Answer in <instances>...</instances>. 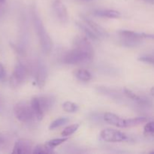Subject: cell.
Instances as JSON below:
<instances>
[{
  "instance_id": "obj_14",
  "label": "cell",
  "mask_w": 154,
  "mask_h": 154,
  "mask_svg": "<svg viewBox=\"0 0 154 154\" xmlns=\"http://www.w3.org/2000/svg\"><path fill=\"white\" fill-rule=\"evenodd\" d=\"M75 23H76L77 26L79 27L80 29H81L83 32L85 33L90 38L93 39V40H99V39L100 38V36L98 35L92 29H90L88 26L86 25L84 22H75Z\"/></svg>"
},
{
  "instance_id": "obj_19",
  "label": "cell",
  "mask_w": 154,
  "mask_h": 154,
  "mask_svg": "<svg viewBox=\"0 0 154 154\" xmlns=\"http://www.w3.org/2000/svg\"><path fill=\"white\" fill-rule=\"evenodd\" d=\"M122 37V45H124L126 47H135L138 46L140 43L141 42L142 39H137V38H132L129 37H124V36H121Z\"/></svg>"
},
{
  "instance_id": "obj_8",
  "label": "cell",
  "mask_w": 154,
  "mask_h": 154,
  "mask_svg": "<svg viewBox=\"0 0 154 154\" xmlns=\"http://www.w3.org/2000/svg\"><path fill=\"white\" fill-rule=\"evenodd\" d=\"M53 8L59 20L63 23H66L69 20V13L64 3L61 0H55L53 3Z\"/></svg>"
},
{
  "instance_id": "obj_29",
  "label": "cell",
  "mask_w": 154,
  "mask_h": 154,
  "mask_svg": "<svg viewBox=\"0 0 154 154\" xmlns=\"http://www.w3.org/2000/svg\"><path fill=\"white\" fill-rule=\"evenodd\" d=\"M150 94H151L152 96H153L154 97V87H152L151 88H150Z\"/></svg>"
},
{
  "instance_id": "obj_28",
  "label": "cell",
  "mask_w": 154,
  "mask_h": 154,
  "mask_svg": "<svg viewBox=\"0 0 154 154\" xmlns=\"http://www.w3.org/2000/svg\"><path fill=\"white\" fill-rule=\"evenodd\" d=\"M143 38H149L154 40V34H148V33H142Z\"/></svg>"
},
{
  "instance_id": "obj_10",
  "label": "cell",
  "mask_w": 154,
  "mask_h": 154,
  "mask_svg": "<svg viewBox=\"0 0 154 154\" xmlns=\"http://www.w3.org/2000/svg\"><path fill=\"white\" fill-rule=\"evenodd\" d=\"M103 119L106 123L117 126L119 128H126L125 127V120L121 118L117 114L111 112H106L103 116Z\"/></svg>"
},
{
  "instance_id": "obj_3",
  "label": "cell",
  "mask_w": 154,
  "mask_h": 154,
  "mask_svg": "<svg viewBox=\"0 0 154 154\" xmlns=\"http://www.w3.org/2000/svg\"><path fill=\"white\" fill-rule=\"evenodd\" d=\"M14 112L16 118L21 123H29L35 118L31 105L25 102L17 103L14 107Z\"/></svg>"
},
{
  "instance_id": "obj_23",
  "label": "cell",
  "mask_w": 154,
  "mask_h": 154,
  "mask_svg": "<svg viewBox=\"0 0 154 154\" xmlns=\"http://www.w3.org/2000/svg\"><path fill=\"white\" fill-rule=\"evenodd\" d=\"M63 108L66 112L75 113L78 111L79 107H78V105L76 103L67 101V102H65L63 104Z\"/></svg>"
},
{
  "instance_id": "obj_7",
  "label": "cell",
  "mask_w": 154,
  "mask_h": 154,
  "mask_svg": "<svg viewBox=\"0 0 154 154\" xmlns=\"http://www.w3.org/2000/svg\"><path fill=\"white\" fill-rule=\"evenodd\" d=\"M35 73V79L36 85L40 89L43 88L46 84L47 78H48V69L46 66L40 60L38 61L36 64Z\"/></svg>"
},
{
  "instance_id": "obj_15",
  "label": "cell",
  "mask_w": 154,
  "mask_h": 154,
  "mask_svg": "<svg viewBox=\"0 0 154 154\" xmlns=\"http://www.w3.org/2000/svg\"><path fill=\"white\" fill-rule=\"evenodd\" d=\"M123 93H124V94L126 95L129 99H131V100L132 101H135V102H136L137 103H138L139 105H145L147 104V100H145L144 99L141 98V96H139L138 94L134 93L133 91H132V90H129V89L124 88L123 89Z\"/></svg>"
},
{
  "instance_id": "obj_20",
  "label": "cell",
  "mask_w": 154,
  "mask_h": 154,
  "mask_svg": "<svg viewBox=\"0 0 154 154\" xmlns=\"http://www.w3.org/2000/svg\"><path fill=\"white\" fill-rule=\"evenodd\" d=\"M69 117H60V118L56 119L55 120L51 123L49 126L50 130H54V129H57V128L60 127V126H63L64 124L69 123Z\"/></svg>"
},
{
  "instance_id": "obj_12",
  "label": "cell",
  "mask_w": 154,
  "mask_h": 154,
  "mask_svg": "<svg viewBox=\"0 0 154 154\" xmlns=\"http://www.w3.org/2000/svg\"><path fill=\"white\" fill-rule=\"evenodd\" d=\"M93 14L99 17L109 18V19H117L121 16L120 12L112 9H98L93 11Z\"/></svg>"
},
{
  "instance_id": "obj_16",
  "label": "cell",
  "mask_w": 154,
  "mask_h": 154,
  "mask_svg": "<svg viewBox=\"0 0 154 154\" xmlns=\"http://www.w3.org/2000/svg\"><path fill=\"white\" fill-rule=\"evenodd\" d=\"M74 75L77 79L82 82H88V81H91L92 78H93L92 74L86 69H77L74 72Z\"/></svg>"
},
{
  "instance_id": "obj_6",
  "label": "cell",
  "mask_w": 154,
  "mask_h": 154,
  "mask_svg": "<svg viewBox=\"0 0 154 154\" xmlns=\"http://www.w3.org/2000/svg\"><path fill=\"white\" fill-rule=\"evenodd\" d=\"M33 143L31 140L20 138L15 142L12 153L14 154H29L32 153Z\"/></svg>"
},
{
  "instance_id": "obj_2",
  "label": "cell",
  "mask_w": 154,
  "mask_h": 154,
  "mask_svg": "<svg viewBox=\"0 0 154 154\" xmlns=\"http://www.w3.org/2000/svg\"><path fill=\"white\" fill-rule=\"evenodd\" d=\"M32 19L35 31L38 36L42 51L45 54H49L52 51L53 48L52 39L50 35L48 34L35 7H32Z\"/></svg>"
},
{
  "instance_id": "obj_27",
  "label": "cell",
  "mask_w": 154,
  "mask_h": 154,
  "mask_svg": "<svg viewBox=\"0 0 154 154\" xmlns=\"http://www.w3.org/2000/svg\"><path fill=\"white\" fill-rule=\"evenodd\" d=\"M6 76V72L4 66H2V63H0V80L5 79Z\"/></svg>"
},
{
  "instance_id": "obj_13",
  "label": "cell",
  "mask_w": 154,
  "mask_h": 154,
  "mask_svg": "<svg viewBox=\"0 0 154 154\" xmlns=\"http://www.w3.org/2000/svg\"><path fill=\"white\" fill-rule=\"evenodd\" d=\"M38 97L41 105H42V108L45 113L49 111L54 107V103H55V99H54V96H38Z\"/></svg>"
},
{
  "instance_id": "obj_5",
  "label": "cell",
  "mask_w": 154,
  "mask_h": 154,
  "mask_svg": "<svg viewBox=\"0 0 154 154\" xmlns=\"http://www.w3.org/2000/svg\"><path fill=\"white\" fill-rule=\"evenodd\" d=\"M100 138L105 142H121L127 140L128 137L123 132L117 129H105L100 132Z\"/></svg>"
},
{
  "instance_id": "obj_25",
  "label": "cell",
  "mask_w": 154,
  "mask_h": 154,
  "mask_svg": "<svg viewBox=\"0 0 154 154\" xmlns=\"http://www.w3.org/2000/svg\"><path fill=\"white\" fill-rule=\"evenodd\" d=\"M140 62L145 63H149V64L154 65V55H150V54H145L142 55L138 58Z\"/></svg>"
},
{
  "instance_id": "obj_24",
  "label": "cell",
  "mask_w": 154,
  "mask_h": 154,
  "mask_svg": "<svg viewBox=\"0 0 154 154\" xmlns=\"http://www.w3.org/2000/svg\"><path fill=\"white\" fill-rule=\"evenodd\" d=\"M67 140H68L67 137H63V138H54V139H51L50 140V141H48L46 144H48L49 146H51V147H54H54L62 144L63 143L66 142Z\"/></svg>"
},
{
  "instance_id": "obj_21",
  "label": "cell",
  "mask_w": 154,
  "mask_h": 154,
  "mask_svg": "<svg viewBox=\"0 0 154 154\" xmlns=\"http://www.w3.org/2000/svg\"><path fill=\"white\" fill-rule=\"evenodd\" d=\"M79 126H80L79 123H74V124L69 125V126H68L67 127H66L64 129H63V131L61 133L62 136L68 137L73 135V134L78 130Z\"/></svg>"
},
{
  "instance_id": "obj_11",
  "label": "cell",
  "mask_w": 154,
  "mask_h": 154,
  "mask_svg": "<svg viewBox=\"0 0 154 154\" xmlns=\"http://www.w3.org/2000/svg\"><path fill=\"white\" fill-rule=\"evenodd\" d=\"M30 105H31L32 108L33 113H34L36 120H38V121L42 120L43 119L44 116H45V112L44 111L43 108H42V105H41L38 97L36 96V97L32 98Z\"/></svg>"
},
{
  "instance_id": "obj_18",
  "label": "cell",
  "mask_w": 154,
  "mask_h": 154,
  "mask_svg": "<svg viewBox=\"0 0 154 154\" xmlns=\"http://www.w3.org/2000/svg\"><path fill=\"white\" fill-rule=\"evenodd\" d=\"M147 121V117H138L134 118H129L125 120V127H134L141 123H146Z\"/></svg>"
},
{
  "instance_id": "obj_30",
  "label": "cell",
  "mask_w": 154,
  "mask_h": 154,
  "mask_svg": "<svg viewBox=\"0 0 154 154\" xmlns=\"http://www.w3.org/2000/svg\"><path fill=\"white\" fill-rule=\"evenodd\" d=\"M146 2L149 3H152V4H154V0H145Z\"/></svg>"
},
{
  "instance_id": "obj_22",
  "label": "cell",
  "mask_w": 154,
  "mask_h": 154,
  "mask_svg": "<svg viewBox=\"0 0 154 154\" xmlns=\"http://www.w3.org/2000/svg\"><path fill=\"white\" fill-rule=\"evenodd\" d=\"M11 141L9 137L4 133L0 132V151L6 150L10 147Z\"/></svg>"
},
{
  "instance_id": "obj_1",
  "label": "cell",
  "mask_w": 154,
  "mask_h": 154,
  "mask_svg": "<svg viewBox=\"0 0 154 154\" xmlns=\"http://www.w3.org/2000/svg\"><path fill=\"white\" fill-rule=\"evenodd\" d=\"M94 57V50L88 38L78 35L74 40V49L69 51L63 57L66 64L78 65L90 63Z\"/></svg>"
},
{
  "instance_id": "obj_4",
  "label": "cell",
  "mask_w": 154,
  "mask_h": 154,
  "mask_svg": "<svg viewBox=\"0 0 154 154\" xmlns=\"http://www.w3.org/2000/svg\"><path fill=\"white\" fill-rule=\"evenodd\" d=\"M28 75V67L22 62H19L14 66V69L10 77V86L12 88H17L23 84Z\"/></svg>"
},
{
  "instance_id": "obj_26",
  "label": "cell",
  "mask_w": 154,
  "mask_h": 154,
  "mask_svg": "<svg viewBox=\"0 0 154 154\" xmlns=\"http://www.w3.org/2000/svg\"><path fill=\"white\" fill-rule=\"evenodd\" d=\"M144 132L145 134H149V135L154 134V121L147 123L144 127Z\"/></svg>"
},
{
  "instance_id": "obj_17",
  "label": "cell",
  "mask_w": 154,
  "mask_h": 154,
  "mask_svg": "<svg viewBox=\"0 0 154 154\" xmlns=\"http://www.w3.org/2000/svg\"><path fill=\"white\" fill-rule=\"evenodd\" d=\"M54 147H51L48 144H38L33 148V154H51L54 153Z\"/></svg>"
},
{
  "instance_id": "obj_31",
  "label": "cell",
  "mask_w": 154,
  "mask_h": 154,
  "mask_svg": "<svg viewBox=\"0 0 154 154\" xmlns=\"http://www.w3.org/2000/svg\"><path fill=\"white\" fill-rule=\"evenodd\" d=\"M6 0H0V4H3V3L5 2Z\"/></svg>"
},
{
  "instance_id": "obj_9",
  "label": "cell",
  "mask_w": 154,
  "mask_h": 154,
  "mask_svg": "<svg viewBox=\"0 0 154 154\" xmlns=\"http://www.w3.org/2000/svg\"><path fill=\"white\" fill-rule=\"evenodd\" d=\"M80 17L82 20V22H84L86 25H87L90 29H92L98 35H99L100 37H107V36H108V33L107 32L106 30L103 27L101 26L100 25L96 23V22L92 20L91 19L86 17L85 15L82 14L80 15Z\"/></svg>"
}]
</instances>
